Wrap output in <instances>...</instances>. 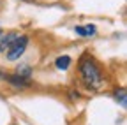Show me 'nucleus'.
Here are the masks:
<instances>
[{
  "mask_svg": "<svg viewBox=\"0 0 127 125\" xmlns=\"http://www.w3.org/2000/svg\"><path fill=\"white\" fill-rule=\"evenodd\" d=\"M115 99L120 102V106H122V107H125V106H127V93H125V90H117Z\"/></svg>",
  "mask_w": 127,
  "mask_h": 125,
  "instance_id": "obj_7",
  "label": "nucleus"
},
{
  "mask_svg": "<svg viewBox=\"0 0 127 125\" xmlns=\"http://www.w3.org/2000/svg\"><path fill=\"white\" fill-rule=\"evenodd\" d=\"M74 32L79 35V37H92L95 34V26L94 25H85V26H76Z\"/></svg>",
  "mask_w": 127,
  "mask_h": 125,
  "instance_id": "obj_4",
  "label": "nucleus"
},
{
  "mask_svg": "<svg viewBox=\"0 0 127 125\" xmlns=\"http://www.w3.org/2000/svg\"><path fill=\"white\" fill-rule=\"evenodd\" d=\"M27 44H28V37L27 35H20L18 39L11 44V48L7 50V58L9 60H20V56L27 50Z\"/></svg>",
  "mask_w": 127,
  "mask_h": 125,
  "instance_id": "obj_2",
  "label": "nucleus"
},
{
  "mask_svg": "<svg viewBox=\"0 0 127 125\" xmlns=\"http://www.w3.org/2000/svg\"><path fill=\"white\" fill-rule=\"evenodd\" d=\"M71 56H67V55H64V56H58L57 58V62H55V65H57V69H60V71H67L69 69V65H71Z\"/></svg>",
  "mask_w": 127,
  "mask_h": 125,
  "instance_id": "obj_5",
  "label": "nucleus"
},
{
  "mask_svg": "<svg viewBox=\"0 0 127 125\" xmlns=\"http://www.w3.org/2000/svg\"><path fill=\"white\" fill-rule=\"evenodd\" d=\"M79 72H81V77L90 85V86H97L102 81V76L99 67L94 64L92 60H83L81 65H79Z\"/></svg>",
  "mask_w": 127,
  "mask_h": 125,
  "instance_id": "obj_1",
  "label": "nucleus"
},
{
  "mask_svg": "<svg viewBox=\"0 0 127 125\" xmlns=\"http://www.w3.org/2000/svg\"><path fill=\"white\" fill-rule=\"evenodd\" d=\"M20 37V34L18 32H9V34H2V35H0V53H5L9 48H11V44L16 41V39H18Z\"/></svg>",
  "mask_w": 127,
  "mask_h": 125,
  "instance_id": "obj_3",
  "label": "nucleus"
},
{
  "mask_svg": "<svg viewBox=\"0 0 127 125\" xmlns=\"http://www.w3.org/2000/svg\"><path fill=\"white\" fill-rule=\"evenodd\" d=\"M7 81H11V83H14L16 86H27L28 83L25 81V77H21V76H4Z\"/></svg>",
  "mask_w": 127,
  "mask_h": 125,
  "instance_id": "obj_6",
  "label": "nucleus"
},
{
  "mask_svg": "<svg viewBox=\"0 0 127 125\" xmlns=\"http://www.w3.org/2000/svg\"><path fill=\"white\" fill-rule=\"evenodd\" d=\"M0 35H2V28H0Z\"/></svg>",
  "mask_w": 127,
  "mask_h": 125,
  "instance_id": "obj_9",
  "label": "nucleus"
},
{
  "mask_svg": "<svg viewBox=\"0 0 127 125\" xmlns=\"http://www.w3.org/2000/svg\"><path fill=\"white\" fill-rule=\"evenodd\" d=\"M30 67L28 65H20L18 67V76H21V77H25V79H27V77H30Z\"/></svg>",
  "mask_w": 127,
  "mask_h": 125,
  "instance_id": "obj_8",
  "label": "nucleus"
}]
</instances>
